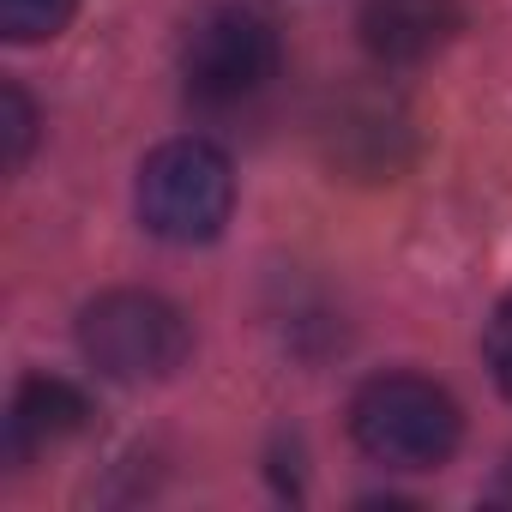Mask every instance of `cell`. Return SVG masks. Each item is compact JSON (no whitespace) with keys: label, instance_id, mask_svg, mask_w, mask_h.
I'll list each match as a JSON object with an SVG mask.
<instances>
[{"label":"cell","instance_id":"obj_1","mask_svg":"<svg viewBox=\"0 0 512 512\" xmlns=\"http://www.w3.org/2000/svg\"><path fill=\"white\" fill-rule=\"evenodd\" d=\"M350 434L374 464L392 470H434L458 452L464 416L446 386L422 374H374L350 398Z\"/></svg>","mask_w":512,"mask_h":512},{"label":"cell","instance_id":"obj_2","mask_svg":"<svg viewBox=\"0 0 512 512\" xmlns=\"http://www.w3.org/2000/svg\"><path fill=\"white\" fill-rule=\"evenodd\" d=\"M235 211V169L211 139H169L139 163V223L157 241H217Z\"/></svg>","mask_w":512,"mask_h":512},{"label":"cell","instance_id":"obj_3","mask_svg":"<svg viewBox=\"0 0 512 512\" xmlns=\"http://www.w3.org/2000/svg\"><path fill=\"white\" fill-rule=\"evenodd\" d=\"M79 350L103 380L145 386V380H169L187 362L193 332L175 302L151 290H109L79 314Z\"/></svg>","mask_w":512,"mask_h":512},{"label":"cell","instance_id":"obj_4","mask_svg":"<svg viewBox=\"0 0 512 512\" xmlns=\"http://www.w3.org/2000/svg\"><path fill=\"white\" fill-rule=\"evenodd\" d=\"M181 79H187V97H199L211 109L260 97L278 79V31H272V19L253 13V7L199 13L187 43H181Z\"/></svg>","mask_w":512,"mask_h":512},{"label":"cell","instance_id":"obj_5","mask_svg":"<svg viewBox=\"0 0 512 512\" xmlns=\"http://www.w3.org/2000/svg\"><path fill=\"white\" fill-rule=\"evenodd\" d=\"M362 49L380 67H422L464 31L458 0H362Z\"/></svg>","mask_w":512,"mask_h":512},{"label":"cell","instance_id":"obj_6","mask_svg":"<svg viewBox=\"0 0 512 512\" xmlns=\"http://www.w3.org/2000/svg\"><path fill=\"white\" fill-rule=\"evenodd\" d=\"M85 392L73 380H55V374H31L19 392H13V410H7V458L25 464L31 452H43L49 440H67L85 428Z\"/></svg>","mask_w":512,"mask_h":512},{"label":"cell","instance_id":"obj_7","mask_svg":"<svg viewBox=\"0 0 512 512\" xmlns=\"http://www.w3.org/2000/svg\"><path fill=\"white\" fill-rule=\"evenodd\" d=\"M73 13H79V0H0V37L7 43H43V37L67 31Z\"/></svg>","mask_w":512,"mask_h":512},{"label":"cell","instance_id":"obj_8","mask_svg":"<svg viewBox=\"0 0 512 512\" xmlns=\"http://www.w3.org/2000/svg\"><path fill=\"white\" fill-rule=\"evenodd\" d=\"M37 145V109L19 85H0V163L19 169Z\"/></svg>","mask_w":512,"mask_h":512},{"label":"cell","instance_id":"obj_9","mask_svg":"<svg viewBox=\"0 0 512 512\" xmlns=\"http://www.w3.org/2000/svg\"><path fill=\"white\" fill-rule=\"evenodd\" d=\"M488 374H494V386L512 398V296L494 308V320H488Z\"/></svg>","mask_w":512,"mask_h":512}]
</instances>
